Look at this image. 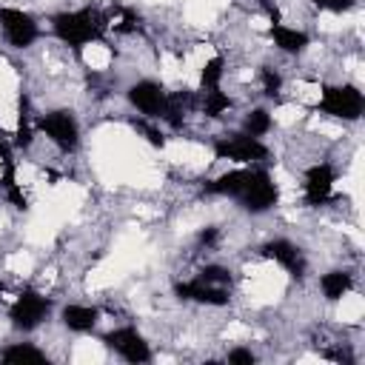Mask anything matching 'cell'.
<instances>
[{"mask_svg": "<svg viewBox=\"0 0 365 365\" xmlns=\"http://www.w3.org/2000/svg\"><path fill=\"white\" fill-rule=\"evenodd\" d=\"M108 29V14H103L94 6L74 9V11H57L51 17V31L60 43H66L74 51H83L88 43L100 40Z\"/></svg>", "mask_w": 365, "mask_h": 365, "instance_id": "1", "label": "cell"}, {"mask_svg": "<svg viewBox=\"0 0 365 365\" xmlns=\"http://www.w3.org/2000/svg\"><path fill=\"white\" fill-rule=\"evenodd\" d=\"M317 111L336 117L342 123H354L362 117L365 111V97L354 83H342V86H325L319 100H317Z\"/></svg>", "mask_w": 365, "mask_h": 365, "instance_id": "2", "label": "cell"}, {"mask_svg": "<svg viewBox=\"0 0 365 365\" xmlns=\"http://www.w3.org/2000/svg\"><path fill=\"white\" fill-rule=\"evenodd\" d=\"M237 202L251 211V214H265L271 211L277 202H279V188L274 182V177L265 171V168H254L251 165V174H248V182L242 185Z\"/></svg>", "mask_w": 365, "mask_h": 365, "instance_id": "3", "label": "cell"}, {"mask_svg": "<svg viewBox=\"0 0 365 365\" xmlns=\"http://www.w3.org/2000/svg\"><path fill=\"white\" fill-rule=\"evenodd\" d=\"M34 128L40 134H46L60 151H74L80 145V125L68 108H54V111L40 114L34 120Z\"/></svg>", "mask_w": 365, "mask_h": 365, "instance_id": "4", "label": "cell"}, {"mask_svg": "<svg viewBox=\"0 0 365 365\" xmlns=\"http://www.w3.org/2000/svg\"><path fill=\"white\" fill-rule=\"evenodd\" d=\"M51 314V299L37 288H23L9 305V319L17 331H34Z\"/></svg>", "mask_w": 365, "mask_h": 365, "instance_id": "5", "label": "cell"}, {"mask_svg": "<svg viewBox=\"0 0 365 365\" xmlns=\"http://www.w3.org/2000/svg\"><path fill=\"white\" fill-rule=\"evenodd\" d=\"M214 157L237 163V165H257L259 160L268 157V148L259 137H248L242 131V134H234V137H220L214 143Z\"/></svg>", "mask_w": 365, "mask_h": 365, "instance_id": "6", "label": "cell"}, {"mask_svg": "<svg viewBox=\"0 0 365 365\" xmlns=\"http://www.w3.org/2000/svg\"><path fill=\"white\" fill-rule=\"evenodd\" d=\"M0 31L11 48H29L40 37L37 20L17 6H0Z\"/></svg>", "mask_w": 365, "mask_h": 365, "instance_id": "7", "label": "cell"}, {"mask_svg": "<svg viewBox=\"0 0 365 365\" xmlns=\"http://www.w3.org/2000/svg\"><path fill=\"white\" fill-rule=\"evenodd\" d=\"M106 348H111L120 359L131 362V365H143L151 359V348L145 342V336L134 328V325H123V328H114L103 336Z\"/></svg>", "mask_w": 365, "mask_h": 365, "instance_id": "8", "label": "cell"}, {"mask_svg": "<svg viewBox=\"0 0 365 365\" xmlns=\"http://www.w3.org/2000/svg\"><path fill=\"white\" fill-rule=\"evenodd\" d=\"M334 182H336V171L331 163H317L305 171L302 177V200L305 205H325L334 197Z\"/></svg>", "mask_w": 365, "mask_h": 365, "instance_id": "9", "label": "cell"}, {"mask_svg": "<svg viewBox=\"0 0 365 365\" xmlns=\"http://www.w3.org/2000/svg\"><path fill=\"white\" fill-rule=\"evenodd\" d=\"M125 97H128V103H131L143 117L160 120V117H163V108H165V100H168V91H165L157 80H137L134 86H128Z\"/></svg>", "mask_w": 365, "mask_h": 365, "instance_id": "10", "label": "cell"}, {"mask_svg": "<svg viewBox=\"0 0 365 365\" xmlns=\"http://www.w3.org/2000/svg\"><path fill=\"white\" fill-rule=\"evenodd\" d=\"M174 297L185 299V302H200V305H228V288L211 285V282H205L200 277L177 282L174 285Z\"/></svg>", "mask_w": 365, "mask_h": 365, "instance_id": "11", "label": "cell"}, {"mask_svg": "<svg viewBox=\"0 0 365 365\" xmlns=\"http://www.w3.org/2000/svg\"><path fill=\"white\" fill-rule=\"evenodd\" d=\"M262 257L265 259H274L279 268H285V274H291L294 279H299L302 274H305V257H302V251L291 242V240H271V242H265L262 245Z\"/></svg>", "mask_w": 365, "mask_h": 365, "instance_id": "12", "label": "cell"}, {"mask_svg": "<svg viewBox=\"0 0 365 365\" xmlns=\"http://www.w3.org/2000/svg\"><path fill=\"white\" fill-rule=\"evenodd\" d=\"M268 37H271V43H274L279 51H285V54H302V51L311 46V37H308L302 29L285 26L282 20H274V23L268 26Z\"/></svg>", "mask_w": 365, "mask_h": 365, "instance_id": "13", "label": "cell"}, {"mask_svg": "<svg viewBox=\"0 0 365 365\" xmlns=\"http://www.w3.org/2000/svg\"><path fill=\"white\" fill-rule=\"evenodd\" d=\"M60 319L68 331L74 334H88L97 328L100 322V311L94 305H83V302H68L63 311H60Z\"/></svg>", "mask_w": 365, "mask_h": 365, "instance_id": "14", "label": "cell"}, {"mask_svg": "<svg viewBox=\"0 0 365 365\" xmlns=\"http://www.w3.org/2000/svg\"><path fill=\"white\" fill-rule=\"evenodd\" d=\"M248 174H251V168H231V171H225V174H220V177H214L211 182H205V194L208 197H231V200H237L240 197V191H242V185L248 182Z\"/></svg>", "mask_w": 365, "mask_h": 365, "instance_id": "15", "label": "cell"}, {"mask_svg": "<svg viewBox=\"0 0 365 365\" xmlns=\"http://www.w3.org/2000/svg\"><path fill=\"white\" fill-rule=\"evenodd\" d=\"M351 288H354V274L351 271L334 268V271H325L319 277V291H322V297L328 302H339Z\"/></svg>", "mask_w": 365, "mask_h": 365, "instance_id": "16", "label": "cell"}, {"mask_svg": "<svg viewBox=\"0 0 365 365\" xmlns=\"http://www.w3.org/2000/svg\"><path fill=\"white\" fill-rule=\"evenodd\" d=\"M0 359L3 362H11V365H23V362H46V354L40 351V348H34V345H29V342H14V345H9V348H3L0 351Z\"/></svg>", "mask_w": 365, "mask_h": 365, "instance_id": "17", "label": "cell"}, {"mask_svg": "<svg viewBox=\"0 0 365 365\" xmlns=\"http://www.w3.org/2000/svg\"><path fill=\"white\" fill-rule=\"evenodd\" d=\"M34 123H31V114H29V100L23 97L20 100V108H17V128H14V140L11 145L14 148H29L31 140H34Z\"/></svg>", "mask_w": 365, "mask_h": 365, "instance_id": "18", "label": "cell"}, {"mask_svg": "<svg viewBox=\"0 0 365 365\" xmlns=\"http://www.w3.org/2000/svg\"><path fill=\"white\" fill-rule=\"evenodd\" d=\"M271 125H274V120H271V114L265 108H251L245 114V120H242V131L248 137H265L271 131Z\"/></svg>", "mask_w": 365, "mask_h": 365, "instance_id": "19", "label": "cell"}, {"mask_svg": "<svg viewBox=\"0 0 365 365\" xmlns=\"http://www.w3.org/2000/svg\"><path fill=\"white\" fill-rule=\"evenodd\" d=\"M222 74H225V60H222L220 54L208 57L205 66H202V71H200V83H202V88H220Z\"/></svg>", "mask_w": 365, "mask_h": 365, "instance_id": "20", "label": "cell"}, {"mask_svg": "<svg viewBox=\"0 0 365 365\" xmlns=\"http://www.w3.org/2000/svg\"><path fill=\"white\" fill-rule=\"evenodd\" d=\"M231 100L222 88H205V103H202V111L205 117H220L222 111H228Z\"/></svg>", "mask_w": 365, "mask_h": 365, "instance_id": "21", "label": "cell"}, {"mask_svg": "<svg viewBox=\"0 0 365 365\" xmlns=\"http://www.w3.org/2000/svg\"><path fill=\"white\" fill-rule=\"evenodd\" d=\"M197 277L205 279V282H211V285H222V288L231 285V271L222 268V265H205V268H200Z\"/></svg>", "mask_w": 365, "mask_h": 365, "instance_id": "22", "label": "cell"}, {"mask_svg": "<svg viewBox=\"0 0 365 365\" xmlns=\"http://www.w3.org/2000/svg\"><path fill=\"white\" fill-rule=\"evenodd\" d=\"M259 80H262V91L268 94V97H274V94H279V88H282V77H279V71H274V68H259Z\"/></svg>", "mask_w": 365, "mask_h": 365, "instance_id": "23", "label": "cell"}, {"mask_svg": "<svg viewBox=\"0 0 365 365\" xmlns=\"http://www.w3.org/2000/svg\"><path fill=\"white\" fill-rule=\"evenodd\" d=\"M317 9L322 11H334V14H342V11H351L356 6V0H311Z\"/></svg>", "mask_w": 365, "mask_h": 365, "instance_id": "24", "label": "cell"}, {"mask_svg": "<svg viewBox=\"0 0 365 365\" xmlns=\"http://www.w3.org/2000/svg\"><path fill=\"white\" fill-rule=\"evenodd\" d=\"M134 128H140V131L145 134V140H148L154 148H163V145H165V137H163V131H160V128H154V125H148L145 120H137V123H134Z\"/></svg>", "mask_w": 365, "mask_h": 365, "instance_id": "25", "label": "cell"}, {"mask_svg": "<svg viewBox=\"0 0 365 365\" xmlns=\"http://www.w3.org/2000/svg\"><path fill=\"white\" fill-rule=\"evenodd\" d=\"M225 362H231V365H254L257 356H254L251 348H231L228 356H225Z\"/></svg>", "mask_w": 365, "mask_h": 365, "instance_id": "26", "label": "cell"}, {"mask_svg": "<svg viewBox=\"0 0 365 365\" xmlns=\"http://www.w3.org/2000/svg\"><path fill=\"white\" fill-rule=\"evenodd\" d=\"M217 237H220L217 228H202V231H200V242H202V245H214Z\"/></svg>", "mask_w": 365, "mask_h": 365, "instance_id": "27", "label": "cell"}, {"mask_svg": "<svg viewBox=\"0 0 365 365\" xmlns=\"http://www.w3.org/2000/svg\"><path fill=\"white\" fill-rule=\"evenodd\" d=\"M0 291H3V282H0Z\"/></svg>", "mask_w": 365, "mask_h": 365, "instance_id": "28", "label": "cell"}]
</instances>
